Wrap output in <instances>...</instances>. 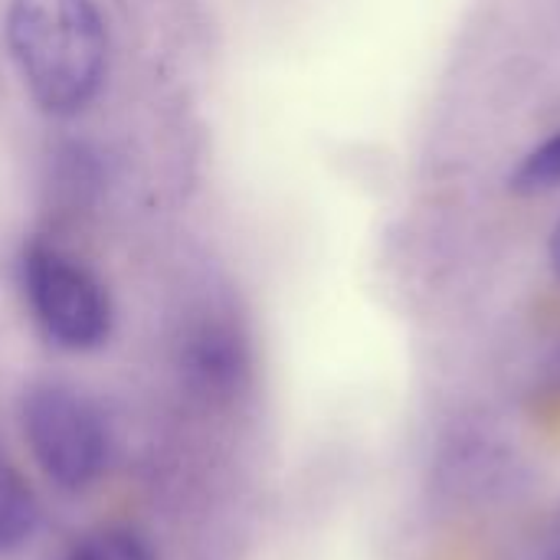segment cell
Masks as SVG:
<instances>
[{"instance_id":"obj_1","label":"cell","mask_w":560,"mask_h":560,"mask_svg":"<svg viewBox=\"0 0 560 560\" xmlns=\"http://www.w3.org/2000/svg\"><path fill=\"white\" fill-rule=\"evenodd\" d=\"M7 46L46 115L69 118L102 89L108 33L92 0H10Z\"/></svg>"},{"instance_id":"obj_2","label":"cell","mask_w":560,"mask_h":560,"mask_svg":"<svg viewBox=\"0 0 560 560\" xmlns=\"http://www.w3.org/2000/svg\"><path fill=\"white\" fill-rule=\"evenodd\" d=\"M23 289L33 318L66 351H92L112 331V302L105 285L56 246H30L23 253Z\"/></svg>"},{"instance_id":"obj_3","label":"cell","mask_w":560,"mask_h":560,"mask_svg":"<svg viewBox=\"0 0 560 560\" xmlns=\"http://www.w3.org/2000/svg\"><path fill=\"white\" fill-rule=\"evenodd\" d=\"M26 443L43 472L62 489H85L105 466V427L95 407L62 384H36L23 407Z\"/></svg>"},{"instance_id":"obj_4","label":"cell","mask_w":560,"mask_h":560,"mask_svg":"<svg viewBox=\"0 0 560 560\" xmlns=\"http://www.w3.org/2000/svg\"><path fill=\"white\" fill-rule=\"evenodd\" d=\"M190 384L207 397H230L243 387L249 354L243 335L226 322H207L194 331L184 354Z\"/></svg>"},{"instance_id":"obj_5","label":"cell","mask_w":560,"mask_h":560,"mask_svg":"<svg viewBox=\"0 0 560 560\" xmlns=\"http://www.w3.org/2000/svg\"><path fill=\"white\" fill-rule=\"evenodd\" d=\"M39 509L20 472L0 453V551H13L30 541Z\"/></svg>"},{"instance_id":"obj_6","label":"cell","mask_w":560,"mask_h":560,"mask_svg":"<svg viewBox=\"0 0 560 560\" xmlns=\"http://www.w3.org/2000/svg\"><path fill=\"white\" fill-rule=\"evenodd\" d=\"M509 187L518 197H541L560 187V128L535 144L509 174Z\"/></svg>"},{"instance_id":"obj_7","label":"cell","mask_w":560,"mask_h":560,"mask_svg":"<svg viewBox=\"0 0 560 560\" xmlns=\"http://www.w3.org/2000/svg\"><path fill=\"white\" fill-rule=\"evenodd\" d=\"M66 560H154L148 545L128 532H105L79 545Z\"/></svg>"},{"instance_id":"obj_8","label":"cell","mask_w":560,"mask_h":560,"mask_svg":"<svg viewBox=\"0 0 560 560\" xmlns=\"http://www.w3.org/2000/svg\"><path fill=\"white\" fill-rule=\"evenodd\" d=\"M548 259H551L555 276L560 279V220H558V226L551 230V240H548Z\"/></svg>"},{"instance_id":"obj_9","label":"cell","mask_w":560,"mask_h":560,"mask_svg":"<svg viewBox=\"0 0 560 560\" xmlns=\"http://www.w3.org/2000/svg\"><path fill=\"white\" fill-rule=\"evenodd\" d=\"M551 560H560V532H558V541H555V551H551Z\"/></svg>"}]
</instances>
